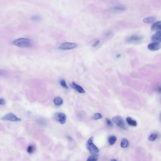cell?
Here are the masks:
<instances>
[{"mask_svg":"<svg viewBox=\"0 0 161 161\" xmlns=\"http://www.w3.org/2000/svg\"><path fill=\"white\" fill-rule=\"evenodd\" d=\"M13 44L17 47L26 48L32 47L33 46V42L30 39L20 38L13 41Z\"/></svg>","mask_w":161,"mask_h":161,"instance_id":"6da1fadb","label":"cell"},{"mask_svg":"<svg viewBox=\"0 0 161 161\" xmlns=\"http://www.w3.org/2000/svg\"><path fill=\"white\" fill-rule=\"evenodd\" d=\"M93 137H91L88 139L87 143V149L89 150L91 154H95L98 153L99 149L93 143Z\"/></svg>","mask_w":161,"mask_h":161,"instance_id":"7a4b0ae2","label":"cell"},{"mask_svg":"<svg viewBox=\"0 0 161 161\" xmlns=\"http://www.w3.org/2000/svg\"><path fill=\"white\" fill-rule=\"evenodd\" d=\"M113 121L115 124H116L119 127H120L122 129H124V130L127 129V127L125 123H124V121L120 116H116L113 117Z\"/></svg>","mask_w":161,"mask_h":161,"instance_id":"3957f363","label":"cell"},{"mask_svg":"<svg viewBox=\"0 0 161 161\" xmlns=\"http://www.w3.org/2000/svg\"><path fill=\"white\" fill-rule=\"evenodd\" d=\"M143 39V37L140 35L138 34H132V36H129L126 39L128 43L131 44H138Z\"/></svg>","mask_w":161,"mask_h":161,"instance_id":"277c9868","label":"cell"},{"mask_svg":"<svg viewBox=\"0 0 161 161\" xmlns=\"http://www.w3.org/2000/svg\"><path fill=\"white\" fill-rule=\"evenodd\" d=\"M3 121H13V122H19L21 121V119L17 117L15 114L13 113H9L6 114L1 118Z\"/></svg>","mask_w":161,"mask_h":161,"instance_id":"5b68a950","label":"cell"},{"mask_svg":"<svg viewBox=\"0 0 161 161\" xmlns=\"http://www.w3.org/2000/svg\"><path fill=\"white\" fill-rule=\"evenodd\" d=\"M77 47V44L76 43L66 42L61 44L59 47V49L62 50H68L76 48Z\"/></svg>","mask_w":161,"mask_h":161,"instance_id":"8992f818","label":"cell"},{"mask_svg":"<svg viewBox=\"0 0 161 161\" xmlns=\"http://www.w3.org/2000/svg\"><path fill=\"white\" fill-rule=\"evenodd\" d=\"M55 120L59 121L62 124H64L66 123V116L64 113H57L54 115Z\"/></svg>","mask_w":161,"mask_h":161,"instance_id":"52a82bcc","label":"cell"},{"mask_svg":"<svg viewBox=\"0 0 161 161\" xmlns=\"http://www.w3.org/2000/svg\"><path fill=\"white\" fill-rule=\"evenodd\" d=\"M161 32L160 31H157L152 36L151 41L153 43H160L161 41Z\"/></svg>","mask_w":161,"mask_h":161,"instance_id":"ba28073f","label":"cell"},{"mask_svg":"<svg viewBox=\"0 0 161 161\" xmlns=\"http://www.w3.org/2000/svg\"><path fill=\"white\" fill-rule=\"evenodd\" d=\"M161 48L160 43H152L148 44V48L151 51H157Z\"/></svg>","mask_w":161,"mask_h":161,"instance_id":"9c48e42d","label":"cell"},{"mask_svg":"<svg viewBox=\"0 0 161 161\" xmlns=\"http://www.w3.org/2000/svg\"><path fill=\"white\" fill-rule=\"evenodd\" d=\"M71 87L80 93H85V91L80 85H77L74 82L72 83V84H71Z\"/></svg>","mask_w":161,"mask_h":161,"instance_id":"30bf717a","label":"cell"},{"mask_svg":"<svg viewBox=\"0 0 161 161\" xmlns=\"http://www.w3.org/2000/svg\"><path fill=\"white\" fill-rule=\"evenodd\" d=\"M161 21H158V22H156L152 26V29L154 31H159L161 30Z\"/></svg>","mask_w":161,"mask_h":161,"instance_id":"8fae6325","label":"cell"},{"mask_svg":"<svg viewBox=\"0 0 161 161\" xmlns=\"http://www.w3.org/2000/svg\"><path fill=\"white\" fill-rule=\"evenodd\" d=\"M126 121H127L128 124L130 126H132L133 127H136L137 126V123L135 120H133L130 117H127L126 118Z\"/></svg>","mask_w":161,"mask_h":161,"instance_id":"7c38bea8","label":"cell"},{"mask_svg":"<svg viewBox=\"0 0 161 161\" xmlns=\"http://www.w3.org/2000/svg\"><path fill=\"white\" fill-rule=\"evenodd\" d=\"M54 103L56 105L59 106V105H62L64 103V101H63L62 98L61 97H57L55 98V99H54Z\"/></svg>","mask_w":161,"mask_h":161,"instance_id":"4fadbf2b","label":"cell"},{"mask_svg":"<svg viewBox=\"0 0 161 161\" xmlns=\"http://www.w3.org/2000/svg\"><path fill=\"white\" fill-rule=\"evenodd\" d=\"M156 18L154 17H150L145 18L143 19V22L145 23L149 24L153 23L156 21Z\"/></svg>","mask_w":161,"mask_h":161,"instance_id":"5bb4252c","label":"cell"},{"mask_svg":"<svg viewBox=\"0 0 161 161\" xmlns=\"http://www.w3.org/2000/svg\"><path fill=\"white\" fill-rule=\"evenodd\" d=\"M36 146H34V145H29L28 146V148H27V152H28V153L31 154L34 153V151H36Z\"/></svg>","mask_w":161,"mask_h":161,"instance_id":"9a60e30c","label":"cell"},{"mask_svg":"<svg viewBox=\"0 0 161 161\" xmlns=\"http://www.w3.org/2000/svg\"><path fill=\"white\" fill-rule=\"evenodd\" d=\"M117 140V138L114 136H111L108 138V142L110 145H114Z\"/></svg>","mask_w":161,"mask_h":161,"instance_id":"2e32d148","label":"cell"},{"mask_svg":"<svg viewBox=\"0 0 161 161\" xmlns=\"http://www.w3.org/2000/svg\"><path fill=\"white\" fill-rule=\"evenodd\" d=\"M129 145V141L127 139L123 138L121 141V146L123 148H126Z\"/></svg>","mask_w":161,"mask_h":161,"instance_id":"e0dca14e","label":"cell"},{"mask_svg":"<svg viewBox=\"0 0 161 161\" xmlns=\"http://www.w3.org/2000/svg\"><path fill=\"white\" fill-rule=\"evenodd\" d=\"M31 19L35 22H39L40 21H41L42 18L40 16L34 15L31 18Z\"/></svg>","mask_w":161,"mask_h":161,"instance_id":"ac0fdd59","label":"cell"},{"mask_svg":"<svg viewBox=\"0 0 161 161\" xmlns=\"http://www.w3.org/2000/svg\"><path fill=\"white\" fill-rule=\"evenodd\" d=\"M157 138V135L156 133L152 134L150 136H149L148 140L150 141H154Z\"/></svg>","mask_w":161,"mask_h":161,"instance_id":"d6986e66","label":"cell"},{"mask_svg":"<svg viewBox=\"0 0 161 161\" xmlns=\"http://www.w3.org/2000/svg\"><path fill=\"white\" fill-rule=\"evenodd\" d=\"M98 159V156L95 154H92V156L88 157L87 161H97Z\"/></svg>","mask_w":161,"mask_h":161,"instance_id":"ffe728a7","label":"cell"},{"mask_svg":"<svg viewBox=\"0 0 161 161\" xmlns=\"http://www.w3.org/2000/svg\"><path fill=\"white\" fill-rule=\"evenodd\" d=\"M102 116L100 113H97L95 114H94L93 117V119L94 120H98V119H100L102 118Z\"/></svg>","mask_w":161,"mask_h":161,"instance_id":"44dd1931","label":"cell"},{"mask_svg":"<svg viewBox=\"0 0 161 161\" xmlns=\"http://www.w3.org/2000/svg\"><path fill=\"white\" fill-rule=\"evenodd\" d=\"M60 84L61 85H62V87H63L64 88L66 89H68V87L67 84H66V82L64 80H62L60 81Z\"/></svg>","mask_w":161,"mask_h":161,"instance_id":"7402d4cb","label":"cell"},{"mask_svg":"<svg viewBox=\"0 0 161 161\" xmlns=\"http://www.w3.org/2000/svg\"><path fill=\"white\" fill-rule=\"evenodd\" d=\"M106 123L108 127H112L113 126V123H112L111 120L110 119H106Z\"/></svg>","mask_w":161,"mask_h":161,"instance_id":"603a6c76","label":"cell"},{"mask_svg":"<svg viewBox=\"0 0 161 161\" xmlns=\"http://www.w3.org/2000/svg\"><path fill=\"white\" fill-rule=\"evenodd\" d=\"M124 7H116L114 8H113V10L114 11H124Z\"/></svg>","mask_w":161,"mask_h":161,"instance_id":"cb8c5ba5","label":"cell"},{"mask_svg":"<svg viewBox=\"0 0 161 161\" xmlns=\"http://www.w3.org/2000/svg\"><path fill=\"white\" fill-rule=\"evenodd\" d=\"M6 103L5 99L3 98H0V105H4Z\"/></svg>","mask_w":161,"mask_h":161,"instance_id":"d4e9b609","label":"cell"},{"mask_svg":"<svg viewBox=\"0 0 161 161\" xmlns=\"http://www.w3.org/2000/svg\"><path fill=\"white\" fill-rule=\"evenodd\" d=\"M5 72V71L3 70H0V75L4 74V73Z\"/></svg>","mask_w":161,"mask_h":161,"instance_id":"484cf974","label":"cell"},{"mask_svg":"<svg viewBox=\"0 0 161 161\" xmlns=\"http://www.w3.org/2000/svg\"><path fill=\"white\" fill-rule=\"evenodd\" d=\"M67 138H68V139H70V140H72V138H70V136H68Z\"/></svg>","mask_w":161,"mask_h":161,"instance_id":"4316f807","label":"cell"}]
</instances>
